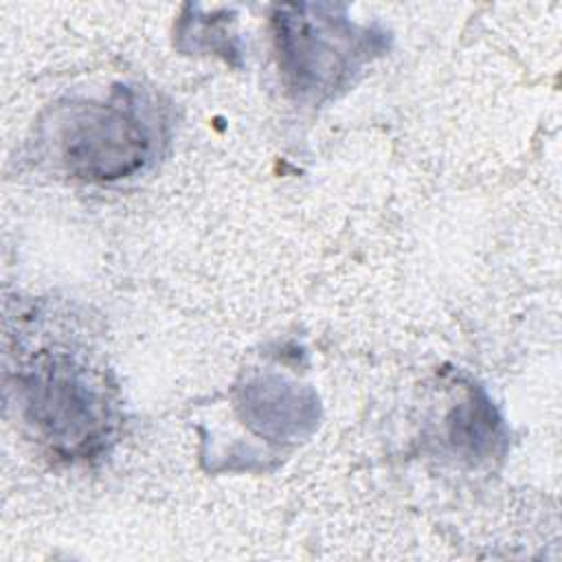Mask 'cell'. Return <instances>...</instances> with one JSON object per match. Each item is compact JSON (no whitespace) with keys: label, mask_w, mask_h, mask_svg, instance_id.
<instances>
[{"label":"cell","mask_w":562,"mask_h":562,"mask_svg":"<svg viewBox=\"0 0 562 562\" xmlns=\"http://www.w3.org/2000/svg\"><path fill=\"white\" fill-rule=\"evenodd\" d=\"M147 138L134 116L119 108H90L64 134V158L83 176L116 178L143 162Z\"/></svg>","instance_id":"1"}]
</instances>
